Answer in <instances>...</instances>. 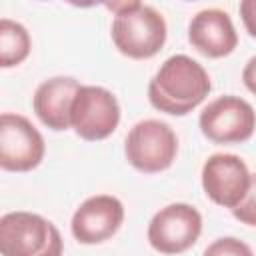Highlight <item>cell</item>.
I'll return each mask as SVG.
<instances>
[{
	"instance_id": "obj_1",
	"label": "cell",
	"mask_w": 256,
	"mask_h": 256,
	"mask_svg": "<svg viewBox=\"0 0 256 256\" xmlns=\"http://www.w3.org/2000/svg\"><path fill=\"white\" fill-rule=\"evenodd\" d=\"M212 90L206 68L186 54L162 62L148 84L150 104L170 116H186L198 108Z\"/></svg>"
},
{
	"instance_id": "obj_13",
	"label": "cell",
	"mask_w": 256,
	"mask_h": 256,
	"mask_svg": "<svg viewBox=\"0 0 256 256\" xmlns=\"http://www.w3.org/2000/svg\"><path fill=\"white\" fill-rule=\"evenodd\" d=\"M32 48V40L28 30L10 18L0 20V66L12 68L22 64Z\"/></svg>"
},
{
	"instance_id": "obj_9",
	"label": "cell",
	"mask_w": 256,
	"mask_h": 256,
	"mask_svg": "<svg viewBox=\"0 0 256 256\" xmlns=\"http://www.w3.org/2000/svg\"><path fill=\"white\" fill-rule=\"evenodd\" d=\"M250 176L252 174L240 156L216 152L208 156L202 166V188L214 204L234 210L248 192Z\"/></svg>"
},
{
	"instance_id": "obj_6",
	"label": "cell",
	"mask_w": 256,
	"mask_h": 256,
	"mask_svg": "<svg viewBox=\"0 0 256 256\" xmlns=\"http://www.w3.org/2000/svg\"><path fill=\"white\" fill-rule=\"evenodd\" d=\"M198 126L214 144H242L256 130V112L248 100L224 94L202 108Z\"/></svg>"
},
{
	"instance_id": "obj_14",
	"label": "cell",
	"mask_w": 256,
	"mask_h": 256,
	"mask_svg": "<svg viewBox=\"0 0 256 256\" xmlns=\"http://www.w3.org/2000/svg\"><path fill=\"white\" fill-rule=\"evenodd\" d=\"M202 256H254V252L244 240L234 236H222L208 244Z\"/></svg>"
},
{
	"instance_id": "obj_8",
	"label": "cell",
	"mask_w": 256,
	"mask_h": 256,
	"mask_svg": "<svg viewBox=\"0 0 256 256\" xmlns=\"http://www.w3.org/2000/svg\"><path fill=\"white\" fill-rule=\"evenodd\" d=\"M46 144L38 128L22 114L0 116V168L6 172H30L44 160Z\"/></svg>"
},
{
	"instance_id": "obj_7",
	"label": "cell",
	"mask_w": 256,
	"mask_h": 256,
	"mask_svg": "<svg viewBox=\"0 0 256 256\" xmlns=\"http://www.w3.org/2000/svg\"><path fill=\"white\" fill-rule=\"evenodd\" d=\"M120 124L118 98L104 86L82 84L70 112V128L88 142L108 138Z\"/></svg>"
},
{
	"instance_id": "obj_3",
	"label": "cell",
	"mask_w": 256,
	"mask_h": 256,
	"mask_svg": "<svg viewBox=\"0 0 256 256\" xmlns=\"http://www.w3.org/2000/svg\"><path fill=\"white\" fill-rule=\"evenodd\" d=\"M2 256H62L60 230L40 214L16 210L0 218Z\"/></svg>"
},
{
	"instance_id": "obj_17",
	"label": "cell",
	"mask_w": 256,
	"mask_h": 256,
	"mask_svg": "<svg viewBox=\"0 0 256 256\" xmlns=\"http://www.w3.org/2000/svg\"><path fill=\"white\" fill-rule=\"evenodd\" d=\"M242 82H244V86L256 96V56H252V58L246 62V66H244V70H242Z\"/></svg>"
},
{
	"instance_id": "obj_11",
	"label": "cell",
	"mask_w": 256,
	"mask_h": 256,
	"mask_svg": "<svg viewBox=\"0 0 256 256\" xmlns=\"http://www.w3.org/2000/svg\"><path fill=\"white\" fill-rule=\"evenodd\" d=\"M188 42L206 58H224L238 46V32L228 12L204 8L196 12L188 24Z\"/></svg>"
},
{
	"instance_id": "obj_15",
	"label": "cell",
	"mask_w": 256,
	"mask_h": 256,
	"mask_svg": "<svg viewBox=\"0 0 256 256\" xmlns=\"http://www.w3.org/2000/svg\"><path fill=\"white\" fill-rule=\"evenodd\" d=\"M232 216L246 226H256V172L250 176L248 192L244 200L232 210Z\"/></svg>"
},
{
	"instance_id": "obj_5",
	"label": "cell",
	"mask_w": 256,
	"mask_h": 256,
	"mask_svg": "<svg viewBox=\"0 0 256 256\" xmlns=\"http://www.w3.org/2000/svg\"><path fill=\"white\" fill-rule=\"evenodd\" d=\"M202 234V214L186 202H172L160 208L148 222V244L166 256L190 250Z\"/></svg>"
},
{
	"instance_id": "obj_12",
	"label": "cell",
	"mask_w": 256,
	"mask_h": 256,
	"mask_svg": "<svg viewBox=\"0 0 256 256\" xmlns=\"http://www.w3.org/2000/svg\"><path fill=\"white\" fill-rule=\"evenodd\" d=\"M80 86L82 84L72 76H52L44 80L32 96V108L38 120L54 132L68 130L72 102Z\"/></svg>"
},
{
	"instance_id": "obj_2",
	"label": "cell",
	"mask_w": 256,
	"mask_h": 256,
	"mask_svg": "<svg viewBox=\"0 0 256 256\" xmlns=\"http://www.w3.org/2000/svg\"><path fill=\"white\" fill-rule=\"evenodd\" d=\"M106 8L114 14L110 36L120 54L132 60H148L164 48L168 26L156 8L138 0L112 2Z\"/></svg>"
},
{
	"instance_id": "obj_16",
	"label": "cell",
	"mask_w": 256,
	"mask_h": 256,
	"mask_svg": "<svg viewBox=\"0 0 256 256\" xmlns=\"http://www.w3.org/2000/svg\"><path fill=\"white\" fill-rule=\"evenodd\" d=\"M238 10H240V18L246 32L252 38H256V0H242Z\"/></svg>"
},
{
	"instance_id": "obj_4",
	"label": "cell",
	"mask_w": 256,
	"mask_h": 256,
	"mask_svg": "<svg viewBox=\"0 0 256 256\" xmlns=\"http://www.w3.org/2000/svg\"><path fill=\"white\" fill-rule=\"evenodd\" d=\"M178 154V136L172 126L158 118L136 122L124 140V156L132 168L144 174L168 170Z\"/></svg>"
},
{
	"instance_id": "obj_10",
	"label": "cell",
	"mask_w": 256,
	"mask_h": 256,
	"mask_svg": "<svg viewBox=\"0 0 256 256\" xmlns=\"http://www.w3.org/2000/svg\"><path fill=\"white\" fill-rule=\"evenodd\" d=\"M124 222V204L112 194H96L86 198L72 214L70 232L86 246L110 240Z\"/></svg>"
}]
</instances>
